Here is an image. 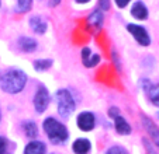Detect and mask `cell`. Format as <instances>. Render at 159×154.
Here are the masks:
<instances>
[{"mask_svg":"<svg viewBox=\"0 0 159 154\" xmlns=\"http://www.w3.org/2000/svg\"><path fill=\"white\" fill-rule=\"evenodd\" d=\"M25 83H27V76L24 74V71L18 70V69H11L6 71L3 77L0 79V87L9 94L20 92L25 87Z\"/></svg>","mask_w":159,"mask_h":154,"instance_id":"1","label":"cell"},{"mask_svg":"<svg viewBox=\"0 0 159 154\" xmlns=\"http://www.w3.org/2000/svg\"><path fill=\"white\" fill-rule=\"evenodd\" d=\"M0 119H2V112H0Z\"/></svg>","mask_w":159,"mask_h":154,"instance_id":"28","label":"cell"},{"mask_svg":"<svg viewBox=\"0 0 159 154\" xmlns=\"http://www.w3.org/2000/svg\"><path fill=\"white\" fill-rule=\"evenodd\" d=\"M48 104H49L48 90L45 88L44 86H39L38 91H37L35 97H34V107H35V111L38 113H42L47 108H48Z\"/></svg>","mask_w":159,"mask_h":154,"instance_id":"4","label":"cell"},{"mask_svg":"<svg viewBox=\"0 0 159 154\" xmlns=\"http://www.w3.org/2000/svg\"><path fill=\"white\" fill-rule=\"evenodd\" d=\"M30 25L34 32L37 34H44L47 31V23L41 17H38V15H34V17L30 18Z\"/></svg>","mask_w":159,"mask_h":154,"instance_id":"10","label":"cell"},{"mask_svg":"<svg viewBox=\"0 0 159 154\" xmlns=\"http://www.w3.org/2000/svg\"><path fill=\"white\" fill-rule=\"evenodd\" d=\"M24 154H45V144L38 140L30 142L24 148Z\"/></svg>","mask_w":159,"mask_h":154,"instance_id":"9","label":"cell"},{"mask_svg":"<svg viewBox=\"0 0 159 154\" xmlns=\"http://www.w3.org/2000/svg\"><path fill=\"white\" fill-rule=\"evenodd\" d=\"M100 7H102L103 10H107L108 7H110V2H108V0H100Z\"/></svg>","mask_w":159,"mask_h":154,"instance_id":"23","label":"cell"},{"mask_svg":"<svg viewBox=\"0 0 159 154\" xmlns=\"http://www.w3.org/2000/svg\"><path fill=\"white\" fill-rule=\"evenodd\" d=\"M31 6H33V0H17L16 11L17 13H25L31 9Z\"/></svg>","mask_w":159,"mask_h":154,"instance_id":"18","label":"cell"},{"mask_svg":"<svg viewBox=\"0 0 159 154\" xmlns=\"http://www.w3.org/2000/svg\"><path fill=\"white\" fill-rule=\"evenodd\" d=\"M114 125H116V130L120 135H129L131 133V126L128 125V122L123 118V116L118 115L117 118H114Z\"/></svg>","mask_w":159,"mask_h":154,"instance_id":"13","label":"cell"},{"mask_svg":"<svg viewBox=\"0 0 159 154\" xmlns=\"http://www.w3.org/2000/svg\"><path fill=\"white\" fill-rule=\"evenodd\" d=\"M87 23H89V25L96 28V30H100L103 25V13L100 10L93 11L89 15V18H87Z\"/></svg>","mask_w":159,"mask_h":154,"instance_id":"14","label":"cell"},{"mask_svg":"<svg viewBox=\"0 0 159 154\" xmlns=\"http://www.w3.org/2000/svg\"><path fill=\"white\" fill-rule=\"evenodd\" d=\"M23 127H24V132H25V135H27V137L34 139V137L38 135V129H37V125L34 123V122H25V123L23 125Z\"/></svg>","mask_w":159,"mask_h":154,"instance_id":"17","label":"cell"},{"mask_svg":"<svg viewBox=\"0 0 159 154\" xmlns=\"http://www.w3.org/2000/svg\"><path fill=\"white\" fill-rule=\"evenodd\" d=\"M57 107H58V112L62 118H69L73 113L76 105H75V100L70 95V92L68 90H59L57 92Z\"/></svg>","mask_w":159,"mask_h":154,"instance_id":"3","label":"cell"},{"mask_svg":"<svg viewBox=\"0 0 159 154\" xmlns=\"http://www.w3.org/2000/svg\"><path fill=\"white\" fill-rule=\"evenodd\" d=\"M116 3H117L118 7H121V9H123V7H125L127 4L129 3V0H116Z\"/></svg>","mask_w":159,"mask_h":154,"instance_id":"24","label":"cell"},{"mask_svg":"<svg viewBox=\"0 0 159 154\" xmlns=\"http://www.w3.org/2000/svg\"><path fill=\"white\" fill-rule=\"evenodd\" d=\"M106 154H128V153L123 147H120V146H113V147L108 148Z\"/></svg>","mask_w":159,"mask_h":154,"instance_id":"20","label":"cell"},{"mask_svg":"<svg viewBox=\"0 0 159 154\" xmlns=\"http://www.w3.org/2000/svg\"><path fill=\"white\" fill-rule=\"evenodd\" d=\"M127 30L134 35V38L137 39V42H138L139 45H142V46H148V45L151 44L149 35H148L147 30H145L144 27H141V25H135V24H128V25H127Z\"/></svg>","mask_w":159,"mask_h":154,"instance_id":"5","label":"cell"},{"mask_svg":"<svg viewBox=\"0 0 159 154\" xmlns=\"http://www.w3.org/2000/svg\"><path fill=\"white\" fill-rule=\"evenodd\" d=\"M52 66V60H47V59H41V60H35L34 62V69L38 71H44L47 69H49Z\"/></svg>","mask_w":159,"mask_h":154,"instance_id":"19","label":"cell"},{"mask_svg":"<svg viewBox=\"0 0 159 154\" xmlns=\"http://www.w3.org/2000/svg\"><path fill=\"white\" fill-rule=\"evenodd\" d=\"M7 153V140L4 137H0V154Z\"/></svg>","mask_w":159,"mask_h":154,"instance_id":"21","label":"cell"},{"mask_svg":"<svg viewBox=\"0 0 159 154\" xmlns=\"http://www.w3.org/2000/svg\"><path fill=\"white\" fill-rule=\"evenodd\" d=\"M73 151L75 154H87L90 151V142L86 139H78L75 143H73Z\"/></svg>","mask_w":159,"mask_h":154,"instance_id":"11","label":"cell"},{"mask_svg":"<svg viewBox=\"0 0 159 154\" xmlns=\"http://www.w3.org/2000/svg\"><path fill=\"white\" fill-rule=\"evenodd\" d=\"M94 115L90 112H82L78 116V126L84 132H89L94 127Z\"/></svg>","mask_w":159,"mask_h":154,"instance_id":"6","label":"cell"},{"mask_svg":"<svg viewBox=\"0 0 159 154\" xmlns=\"http://www.w3.org/2000/svg\"><path fill=\"white\" fill-rule=\"evenodd\" d=\"M82 59H83V65L86 67H93L100 62V56L99 55H92V50L89 48H84L82 50Z\"/></svg>","mask_w":159,"mask_h":154,"instance_id":"7","label":"cell"},{"mask_svg":"<svg viewBox=\"0 0 159 154\" xmlns=\"http://www.w3.org/2000/svg\"><path fill=\"white\" fill-rule=\"evenodd\" d=\"M108 115H110L111 118H117V116L120 115V111H118L117 108H110V111H108Z\"/></svg>","mask_w":159,"mask_h":154,"instance_id":"22","label":"cell"},{"mask_svg":"<svg viewBox=\"0 0 159 154\" xmlns=\"http://www.w3.org/2000/svg\"><path fill=\"white\" fill-rule=\"evenodd\" d=\"M144 144H145V147H147V151H148V153H149V154H156L155 151L152 150V147H151V144H149V143H148V140H144Z\"/></svg>","mask_w":159,"mask_h":154,"instance_id":"25","label":"cell"},{"mask_svg":"<svg viewBox=\"0 0 159 154\" xmlns=\"http://www.w3.org/2000/svg\"><path fill=\"white\" fill-rule=\"evenodd\" d=\"M61 3V0H48V4L51 7H55V6H58V4Z\"/></svg>","mask_w":159,"mask_h":154,"instance_id":"26","label":"cell"},{"mask_svg":"<svg viewBox=\"0 0 159 154\" xmlns=\"http://www.w3.org/2000/svg\"><path fill=\"white\" fill-rule=\"evenodd\" d=\"M87 2H90V0H76V3H87Z\"/></svg>","mask_w":159,"mask_h":154,"instance_id":"27","label":"cell"},{"mask_svg":"<svg viewBox=\"0 0 159 154\" xmlns=\"http://www.w3.org/2000/svg\"><path fill=\"white\" fill-rule=\"evenodd\" d=\"M131 14L134 15L135 18H138V20H145V18L148 17V10H147V7L144 6L142 2H137L131 9Z\"/></svg>","mask_w":159,"mask_h":154,"instance_id":"12","label":"cell"},{"mask_svg":"<svg viewBox=\"0 0 159 154\" xmlns=\"http://www.w3.org/2000/svg\"><path fill=\"white\" fill-rule=\"evenodd\" d=\"M147 91H148V95H149V100L156 107H159V84H151Z\"/></svg>","mask_w":159,"mask_h":154,"instance_id":"16","label":"cell"},{"mask_svg":"<svg viewBox=\"0 0 159 154\" xmlns=\"http://www.w3.org/2000/svg\"><path fill=\"white\" fill-rule=\"evenodd\" d=\"M18 46H20L21 50H24V52H33L37 48V42L33 38H27L25 36V38L18 39Z\"/></svg>","mask_w":159,"mask_h":154,"instance_id":"15","label":"cell"},{"mask_svg":"<svg viewBox=\"0 0 159 154\" xmlns=\"http://www.w3.org/2000/svg\"><path fill=\"white\" fill-rule=\"evenodd\" d=\"M142 122H144V126H145V129L148 130V133L152 136L153 142L159 146V129L155 126V123H153L149 118H147V116H142Z\"/></svg>","mask_w":159,"mask_h":154,"instance_id":"8","label":"cell"},{"mask_svg":"<svg viewBox=\"0 0 159 154\" xmlns=\"http://www.w3.org/2000/svg\"><path fill=\"white\" fill-rule=\"evenodd\" d=\"M44 130L47 133V136L49 137V140L52 143H55V144L63 143L69 136L65 125H62L54 118H48L44 121Z\"/></svg>","mask_w":159,"mask_h":154,"instance_id":"2","label":"cell"}]
</instances>
